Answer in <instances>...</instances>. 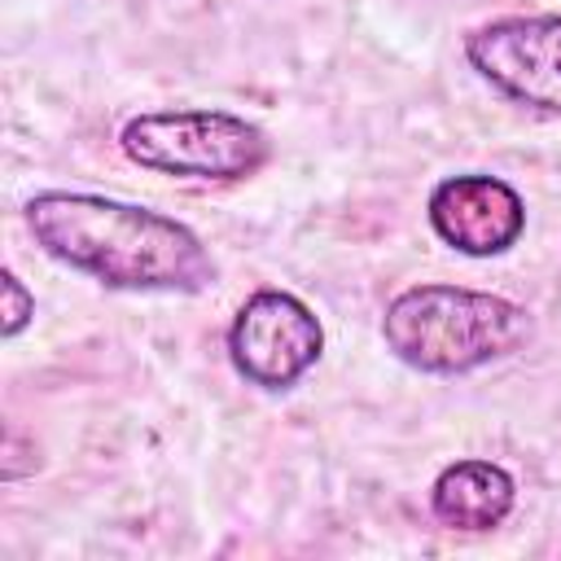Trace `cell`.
<instances>
[{
  "label": "cell",
  "mask_w": 561,
  "mask_h": 561,
  "mask_svg": "<svg viewBox=\"0 0 561 561\" xmlns=\"http://www.w3.org/2000/svg\"><path fill=\"white\" fill-rule=\"evenodd\" d=\"M425 215H430V228L438 232V241L469 259L504 254L526 232L522 193L508 180L486 175V171H460V175L438 180L430 188Z\"/></svg>",
  "instance_id": "cell-6"
},
{
  "label": "cell",
  "mask_w": 561,
  "mask_h": 561,
  "mask_svg": "<svg viewBox=\"0 0 561 561\" xmlns=\"http://www.w3.org/2000/svg\"><path fill=\"white\" fill-rule=\"evenodd\" d=\"M0 294H4V311H0V316H4V337H18V333L35 320V294H31V289L18 280V272H9V267L0 272Z\"/></svg>",
  "instance_id": "cell-8"
},
{
  "label": "cell",
  "mask_w": 561,
  "mask_h": 561,
  "mask_svg": "<svg viewBox=\"0 0 561 561\" xmlns=\"http://www.w3.org/2000/svg\"><path fill=\"white\" fill-rule=\"evenodd\" d=\"M517 504V482L495 460H456L430 486V508L451 530H495Z\"/></svg>",
  "instance_id": "cell-7"
},
{
  "label": "cell",
  "mask_w": 561,
  "mask_h": 561,
  "mask_svg": "<svg viewBox=\"0 0 561 561\" xmlns=\"http://www.w3.org/2000/svg\"><path fill=\"white\" fill-rule=\"evenodd\" d=\"M26 228L48 259L110 289L202 294L215 280V259L188 224L118 197L48 188L26 202Z\"/></svg>",
  "instance_id": "cell-1"
},
{
  "label": "cell",
  "mask_w": 561,
  "mask_h": 561,
  "mask_svg": "<svg viewBox=\"0 0 561 561\" xmlns=\"http://www.w3.org/2000/svg\"><path fill=\"white\" fill-rule=\"evenodd\" d=\"M469 66L508 101L561 114V18H495L465 35Z\"/></svg>",
  "instance_id": "cell-5"
},
{
  "label": "cell",
  "mask_w": 561,
  "mask_h": 561,
  "mask_svg": "<svg viewBox=\"0 0 561 561\" xmlns=\"http://www.w3.org/2000/svg\"><path fill=\"white\" fill-rule=\"evenodd\" d=\"M381 337L399 364L430 377H460L526 346L530 311L486 289L412 285L386 302Z\"/></svg>",
  "instance_id": "cell-2"
},
{
  "label": "cell",
  "mask_w": 561,
  "mask_h": 561,
  "mask_svg": "<svg viewBox=\"0 0 561 561\" xmlns=\"http://www.w3.org/2000/svg\"><path fill=\"white\" fill-rule=\"evenodd\" d=\"M324 351V324L289 289L250 294L228 324V359L259 390H289Z\"/></svg>",
  "instance_id": "cell-4"
},
{
  "label": "cell",
  "mask_w": 561,
  "mask_h": 561,
  "mask_svg": "<svg viewBox=\"0 0 561 561\" xmlns=\"http://www.w3.org/2000/svg\"><path fill=\"white\" fill-rule=\"evenodd\" d=\"M118 149L162 175L180 180H250L267 158L272 140L259 123L228 110H149L123 123Z\"/></svg>",
  "instance_id": "cell-3"
}]
</instances>
